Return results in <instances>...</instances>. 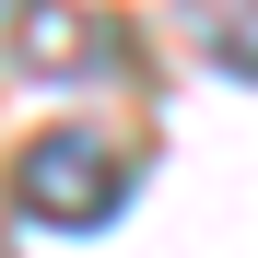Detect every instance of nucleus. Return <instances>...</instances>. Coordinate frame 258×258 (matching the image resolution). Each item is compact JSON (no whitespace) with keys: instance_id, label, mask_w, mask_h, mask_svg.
I'll return each instance as SVG.
<instances>
[{"instance_id":"obj_1","label":"nucleus","mask_w":258,"mask_h":258,"mask_svg":"<svg viewBox=\"0 0 258 258\" xmlns=\"http://www.w3.org/2000/svg\"><path fill=\"white\" fill-rule=\"evenodd\" d=\"M129 141L117 129H82V117H59V129H35L24 141V164H12V211L24 223H59V235H106L117 211H129Z\"/></svg>"},{"instance_id":"obj_2","label":"nucleus","mask_w":258,"mask_h":258,"mask_svg":"<svg viewBox=\"0 0 258 258\" xmlns=\"http://www.w3.org/2000/svg\"><path fill=\"white\" fill-rule=\"evenodd\" d=\"M200 47H211V71H235V82H258V0H200Z\"/></svg>"}]
</instances>
